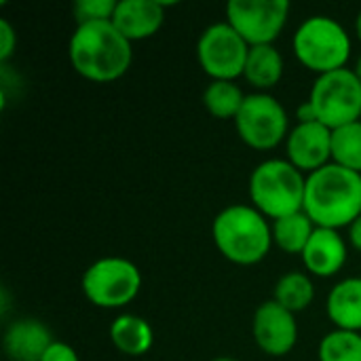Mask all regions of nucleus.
<instances>
[{
	"instance_id": "7",
	"label": "nucleus",
	"mask_w": 361,
	"mask_h": 361,
	"mask_svg": "<svg viewBox=\"0 0 361 361\" xmlns=\"http://www.w3.org/2000/svg\"><path fill=\"white\" fill-rule=\"evenodd\" d=\"M142 288L140 269L118 256H108L93 262L82 275L85 298L99 309H121L135 300Z\"/></svg>"
},
{
	"instance_id": "15",
	"label": "nucleus",
	"mask_w": 361,
	"mask_h": 361,
	"mask_svg": "<svg viewBox=\"0 0 361 361\" xmlns=\"http://www.w3.org/2000/svg\"><path fill=\"white\" fill-rule=\"evenodd\" d=\"M53 343L49 328L32 317L13 322L2 338L4 353L11 361H40Z\"/></svg>"
},
{
	"instance_id": "13",
	"label": "nucleus",
	"mask_w": 361,
	"mask_h": 361,
	"mask_svg": "<svg viewBox=\"0 0 361 361\" xmlns=\"http://www.w3.org/2000/svg\"><path fill=\"white\" fill-rule=\"evenodd\" d=\"M165 21V4L157 0H121L112 25L133 44L154 36Z\"/></svg>"
},
{
	"instance_id": "9",
	"label": "nucleus",
	"mask_w": 361,
	"mask_h": 361,
	"mask_svg": "<svg viewBox=\"0 0 361 361\" xmlns=\"http://www.w3.org/2000/svg\"><path fill=\"white\" fill-rule=\"evenodd\" d=\"M250 49L228 21H220L205 27L199 36L197 61L212 80H235L243 76Z\"/></svg>"
},
{
	"instance_id": "21",
	"label": "nucleus",
	"mask_w": 361,
	"mask_h": 361,
	"mask_svg": "<svg viewBox=\"0 0 361 361\" xmlns=\"http://www.w3.org/2000/svg\"><path fill=\"white\" fill-rule=\"evenodd\" d=\"M245 97L235 80H212L203 91V106L216 118H237Z\"/></svg>"
},
{
	"instance_id": "25",
	"label": "nucleus",
	"mask_w": 361,
	"mask_h": 361,
	"mask_svg": "<svg viewBox=\"0 0 361 361\" xmlns=\"http://www.w3.org/2000/svg\"><path fill=\"white\" fill-rule=\"evenodd\" d=\"M17 44V34L6 19H0V61H6Z\"/></svg>"
},
{
	"instance_id": "27",
	"label": "nucleus",
	"mask_w": 361,
	"mask_h": 361,
	"mask_svg": "<svg viewBox=\"0 0 361 361\" xmlns=\"http://www.w3.org/2000/svg\"><path fill=\"white\" fill-rule=\"evenodd\" d=\"M296 118H298V123H315V121H317V114H315V110H313V106H311L309 99H307L305 104L298 106ZM317 123H319V121H317Z\"/></svg>"
},
{
	"instance_id": "22",
	"label": "nucleus",
	"mask_w": 361,
	"mask_h": 361,
	"mask_svg": "<svg viewBox=\"0 0 361 361\" xmlns=\"http://www.w3.org/2000/svg\"><path fill=\"white\" fill-rule=\"evenodd\" d=\"M332 163L361 173V121L332 131Z\"/></svg>"
},
{
	"instance_id": "20",
	"label": "nucleus",
	"mask_w": 361,
	"mask_h": 361,
	"mask_svg": "<svg viewBox=\"0 0 361 361\" xmlns=\"http://www.w3.org/2000/svg\"><path fill=\"white\" fill-rule=\"evenodd\" d=\"M273 300L296 315V313H300L313 305L315 286H313L311 277L300 273V271L286 273L275 286V298Z\"/></svg>"
},
{
	"instance_id": "1",
	"label": "nucleus",
	"mask_w": 361,
	"mask_h": 361,
	"mask_svg": "<svg viewBox=\"0 0 361 361\" xmlns=\"http://www.w3.org/2000/svg\"><path fill=\"white\" fill-rule=\"evenodd\" d=\"M305 214L319 228H345L361 216V173L330 163L307 176Z\"/></svg>"
},
{
	"instance_id": "19",
	"label": "nucleus",
	"mask_w": 361,
	"mask_h": 361,
	"mask_svg": "<svg viewBox=\"0 0 361 361\" xmlns=\"http://www.w3.org/2000/svg\"><path fill=\"white\" fill-rule=\"evenodd\" d=\"M315 224L313 220L305 214H292L286 218H279L273 222V243L283 250L286 254H300L305 252L307 243L311 241L313 233H315Z\"/></svg>"
},
{
	"instance_id": "28",
	"label": "nucleus",
	"mask_w": 361,
	"mask_h": 361,
	"mask_svg": "<svg viewBox=\"0 0 361 361\" xmlns=\"http://www.w3.org/2000/svg\"><path fill=\"white\" fill-rule=\"evenodd\" d=\"M349 241L357 252H361V216L349 226Z\"/></svg>"
},
{
	"instance_id": "31",
	"label": "nucleus",
	"mask_w": 361,
	"mask_h": 361,
	"mask_svg": "<svg viewBox=\"0 0 361 361\" xmlns=\"http://www.w3.org/2000/svg\"><path fill=\"white\" fill-rule=\"evenodd\" d=\"M212 361H237V360H233V357H216V360H212Z\"/></svg>"
},
{
	"instance_id": "26",
	"label": "nucleus",
	"mask_w": 361,
	"mask_h": 361,
	"mask_svg": "<svg viewBox=\"0 0 361 361\" xmlns=\"http://www.w3.org/2000/svg\"><path fill=\"white\" fill-rule=\"evenodd\" d=\"M40 361H80V357H78V353H76L68 343L55 341V343L47 349V353L42 355V360Z\"/></svg>"
},
{
	"instance_id": "29",
	"label": "nucleus",
	"mask_w": 361,
	"mask_h": 361,
	"mask_svg": "<svg viewBox=\"0 0 361 361\" xmlns=\"http://www.w3.org/2000/svg\"><path fill=\"white\" fill-rule=\"evenodd\" d=\"M355 32H357V38L361 40V11L360 15H357V19H355Z\"/></svg>"
},
{
	"instance_id": "5",
	"label": "nucleus",
	"mask_w": 361,
	"mask_h": 361,
	"mask_svg": "<svg viewBox=\"0 0 361 361\" xmlns=\"http://www.w3.org/2000/svg\"><path fill=\"white\" fill-rule=\"evenodd\" d=\"M296 59L317 76L347 68L351 36L334 17L313 15L305 19L292 40Z\"/></svg>"
},
{
	"instance_id": "30",
	"label": "nucleus",
	"mask_w": 361,
	"mask_h": 361,
	"mask_svg": "<svg viewBox=\"0 0 361 361\" xmlns=\"http://www.w3.org/2000/svg\"><path fill=\"white\" fill-rule=\"evenodd\" d=\"M353 72L357 74V78L361 80V55L357 57V61H355V68H353Z\"/></svg>"
},
{
	"instance_id": "17",
	"label": "nucleus",
	"mask_w": 361,
	"mask_h": 361,
	"mask_svg": "<svg viewBox=\"0 0 361 361\" xmlns=\"http://www.w3.org/2000/svg\"><path fill=\"white\" fill-rule=\"evenodd\" d=\"M110 341L123 355L142 357L154 345V330L144 317L125 313V315H118L112 322Z\"/></svg>"
},
{
	"instance_id": "4",
	"label": "nucleus",
	"mask_w": 361,
	"mask_h": 361,
	"mask_svg": "<svg viewBox=\"0 0 361 361\" xmlns=\"http://www.w3.org/2000/svg\"><path fill=\"white\" fill-rule=\"evenodd\" d=\"M307 176L288 159H269L250 176L252 205L269 220L305 212Z\"/></svg>"
},
{
	"instance_id": "11",
	"label": "nucleus",
	"mask_w": 361,
	"mask_h": 361,
	"mask_svg": "<svg viewBox=\"0 0 361 361\" xmlns=\"http://www.w3.org/2000/svg\"><path fill=\"white\" fill-rule=\"evenodd\" d=\"M252 332L258 349L271 357L288 355L298 341L296 315L275 300L262 302L252 319Z\"/></svg>"
},
{
	"instance_id": "3",
	"label": "nucleus",
	"mask_w": 361,
	"mask_h": 361,
	"mask_svg": "<svg viewBox=\"0 0 361 361\" xmlns=\"http://www.w3.org/2000/svg\"><path fill=\"white\" fill-rule=\"evenodd\" d=\"M212 237L228 262L252 267L269 256L273 224L254 205H231L214 218Z\"/></svg>"
},
{
	"instance_id": "24",
	"label": "nucleus",
	"mask_w": 361,
	"mask_h": 361,
	"mask_svg": "<svg viewBox=\"0 0 361 361\" xmlns=\"http://www.w3.org/2000/svg\"><path fill=\"white\" fill-rule=\"evenodd\" d=\"M116 0H78L74 4L76 23H97V21H112L116 11Z\"/></svg>"
},
{
	"instance_id": "23",
	"label": "nucleus",
	"mask_w": 361,
	"mask_h": 361,
	"mask_svg": "<svg viewBox=\"0 0 361 361\" xmlns=\"http://www.w3.org/2000/svg\"><path fill=\"white\" fill-rule=\"evenodd\" d=\"M319 361H361V334L334 330L319 343Z\"/></svg>"
},
{
	"instance_id": "6",
	"label": "nucleus",
	"mask_w": 361,
	"mask_h": 361,
	"mask_svg": "<svg viewBox=\"0 0 361 361\" xmlns=\"http://www.w3.org/2000/svg\"><path fill=\"white\" fill-rule=\"evenodd\" d=\"M309 102L317 121L326 127L341 129L361 121V80L351 68L317 76Z\"/></svg>"
},
{
	"instance_id": "14",
	"label": "nucleus",
	"mask_w": 361,
	"mask_h": 361,
	"mask_svg": "<svg viewBox=\"0 0 361 361\" xmlns=\"http://www.w3.org/2000/svg\"><path fill=\"white\" fill-rule=\"evenodd\" d=\"M302 262L305 269L315 277H334L347 262V243L338 231L317 226L302 252Z\"/></svg>"
},
{
	"instance_id": "12",
	"label": "nucleus",
	"mask_w": 361,
	"mask_h": 361,
	"mask_svg": "<svg viewBox=\"0 0 361 361\" xmlns=\"http://www.w3.org/2000/svg\"><path fill=\"white\" fill-rule=\"evenodd\" d=\"M288 161L302 173H313L332 161V129L322 123H298L288 140Z\"/></svg>"
},
{
	"instance_id": "18",
	"label": "nucleus",
	"mask_w": 361,
	"mask_h": 361,
	"mask_svg": "<svg viewBox=\"0 0 361 361\" xmlns=\"http://www.w3.org/2000/svg\"><path fill=\"white\" fill-rule=\"evenodd\" d=\"M283 55L275 44L252 47L245 61L243 78L252 87H256L258 93H264L279 85V80L283 78Z\"/></svg>"
},
{
	"instance_id": "8",
	"label": "nucleus",
	"mask_w": 361,
	"mask_h": 361,
	"mask_svg": "<svg viewBox=\"0 0 361 361\" xmlns=\"http://www.w3.org/2000/svg\"><path fill=\"white\" fill-rule=\"evenodd\" d=\"M235 127L239 137L254 150L277 148L290 135L288 112L271 93H252L245 97Z\"/></svg>"
},
{
	"instance_id": "2",
	"label": "nucleus",
	"mask_w": 361,
	"mask_h": 361,
	"mask_svg": "<svg viewBox=\"0 0 361 361\" xmlns=\"http://www.w3.org/2000/svg\"><path fill=\"white\" fill-rule=\"evenodd\" d=\"M68 55L72 68L93 82H112L121 78L133 61L131 42L112 25V21L76 25L68 42Z\"/></svg>"
},
{
	"instance_id": "16",
	"label": "nucleus",
	"mask_w": 361,
	"mask_h": 361,
	"mask_svg": "<svg viewBox=\"0 0 361 361\" xmlns=\"http://www.w3.org/2000/svg\"><path fill=\"white\" fill-rule=\"evenodd\" d=\"M326 311L336 330L361 334V277L338 281L328 294Z\"/></svg>"
},
{
	"instance_id": "10",
	"label": "nucleus",
	"mask_w": 361,
	"mask_h": 361,
	"mask_svg": "<svg viewBox=\"0 0 361 361\" xmlns=\"http://www.w3.org/2000/svg\"><path fill=\"white\" fill-rule=\"evenodd\" d=\"M290 17L288 0H231L226 21L250 47L273 44Z\"/></svg>"
}]
</instances>
